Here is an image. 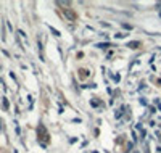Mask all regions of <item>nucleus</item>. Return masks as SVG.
<instances>
[{
    "label": "nucleus",
    "instance_id": "4",
    "mask_svg": "<svg viewBox=\"0 0 161 153\" xmlns=\"http://www.w3.org/2000/svg\"><path fill=\"white\" fill-rule=\"evenodd\" d=\"M158 150H160V152H161V147H158Z\"/></svg>",
    "mask_w": 161,
    "mask_h": 153
},
{
    "label": "nucleus",
    "instance_id": "1",
    "mask_svg": "<svg viewBox=\"0 0 161 153\" xmlns=\"http://www.w3.org/2000/svg\"><path fill=\"white\" fill-rule=\"evenodd\" d=\"M65 15H66V18H69L71 21H74V19H76V15H74L73 11H68V10H66V11H65Z\"/></svg>",
    "mask_w": 161,
    "mask_h": 153
},
{
    "label": "nucleus",
    "instance_id": "2",
    "mask_svg": "<svg viewBox=\"0 0 161 153\" xmlns=\"http://www.w3.org/2000/svg\"><path fill=\"white\" fill-rule=\"evenodd\" d=\"M139 45H140V42H129V47H131V49H137Z\"/></svg>",
    "mask_w": 161,
    "mask_h": 153
},
{
    "label": "nucleus",
    "instance_id": "3",
    "mask_svg": "<svg viewBox=\"0 0 161 153\" xmlns=\"http://www.w3.org/2000/svg\"><path fill=\"white\" fill-rule=\"evenodd\" d=\"M156 7H161V3H158V5H156Z\"/></svg>",
    "mask_w": 161,
    "mask_h": 153
}]
</instances>
